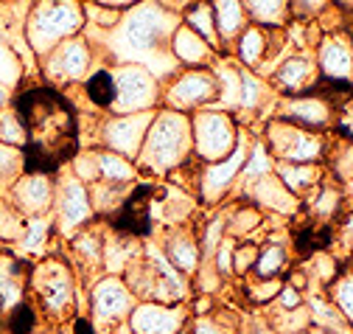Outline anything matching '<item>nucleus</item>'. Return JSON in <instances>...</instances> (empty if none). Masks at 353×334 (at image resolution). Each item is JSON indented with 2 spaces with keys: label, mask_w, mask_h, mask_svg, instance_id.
<instances>
[{
  "label": "nucleus",
  "mask_w": 353,
  "mask_h": 334,
  "mask_svg": "<svg viewBox=\"0 0 353 334\" xmlns=\"http://www.w3.org/2000/svg\"><path fill=\"white\" fill-rule=\"evenodd\" d=\"M183 23L176 12H168L157 0H141V3L129 6L118 26L112 31H99L84 26V37L93 43L96 54L107 57L112 65H143L146 70L154 73V79L168 81L180 65L171 57V34Z\"/></svg>",
  "instance_id": "1"
},
{
  "label": "nucleus",
  "mask_w": 353,
  "mask_h": 334,
  "mask_svg": "<svg viewBox=\"0 0 353 334\" xmlns=\"http://www.w3.org/2000/svg\"><path fill=\"white\" fill-rule=\"evenodd\" d=\"M26 132V172L51 175L76 155L79 118L57 88H28L12 107Z\"/></svg>",
  "instance_id": "2"
},
{
  "label": "nucleus",
  "mask_w": 353,
  "mask_h": 334,
  "mask_svg": "<svg viewBox=\"0 0 353 334\" xmlns=\"http://www.w3.org/2000/svg\"><path fill=\"white\" fill-rule=\"evenodd\" d=\"M191 157H194L191 115L168 110V107H157L154 118L149 124V132L143 138L141 155L135 160L138 172L168 177L171 172H176Z\"/></svg>",
  "instance_id": "3"
},
{
  "label": "nucleus",
  "mask_w": 353,
  "mask_h": 334,
  "mask_svg": "<svg viewBox=\"0 0 353 334\" xmlns=\"http://www.w3.org/2000/svg\"><path fill=\"white\" fill-rule=\"evenodd\" d=\"M84 9L81 0H31L26 17V43L34 57H46L62 39L81 34Z\"/></svg>",
  "instance_id": "4"
},
{
  "label": "nucleus",
  "mask_w": 353,
  "mask_h": 334,
  "mask_svg": "<svg viewBox=\"0 0 353 334\" xmlns=\"http://www.w3.org/2000/svg\"><path fill=\"white\" fill-rule=\"evenodd\" d=\"M28 289L37 301L34 306L39 309V315H46L57 323L70 317L76 309V273H73L70 262H65L59 256L31 264Z\"/></svg>",
  "instance_id": "5"
},
{
  "label": "nucleus",
  "mask_w": 353,
  "mask_h": 334,
  "mask_svg": "<svg viewBox=\"0 0 353 334\" xmlns=\"http://www.w3.org/2000/svg\"><path fill=\"white\" fill-rule=\"evenodd\" d=\"M331 138H334L331 132H312L281 118L267 121V127L261 132V141L267 144L270 155L278 163H323L325 166Z\"/></svg>",
  "instance_id": "6"
},
{
  "label": "nucleus",
  "mask_w": 353,
  "mask_h": 334,
  "mask_svg": "<svg viewBox=\"0 0 353 334\" xmlns=\"http://www.w3.org/2000/svg\"><path fill=\"white\" fill-rule=\"evenodd\" d=\"M241 138V124L233 112L205 107L191 115V141L194 157L199 163H216L228 157Z\"/></svg>",
  "instance_id": "7"
},
{
  "label": "nucleus",
  "mask_w": 353,
  "mask_h": 334,
  "mask_svg": "<svg viewBox=\"0 0 353 334\" xmlns=\"http://www.w3.org/2000/svg\"><path fill=\"white\" fill-rule=\"evenodd\" d=\"M219 96V81L210 68H180L168 81H163L160 107L194 115L196 110L213 107Z\"/></svg>",
  "instance_id": "8"
},
{
  "label": "nucleus",
  "mask_w": 353,
  "mask_h": 334,
  "mask_svg": "<svg viewBox=\"0 0 353 334\" xmlns=\"http://www.w3.org/2000/svg\"><path fill=\"white\" fill-rule=\"evenodd\" d=\"M96 48L84 34L68 37L57 48H51L46 57H39V68L51 85L68 88V85H81L96 68Z\"/></svg>",
  "instance_id": "9"
},
{
  "label": "nucleus",
  "mask_w": 353,
  "mask_h": 334,
  "mask_svg": "<svg viewBox=\"0 0 353 334\" xmlns=\"http://www.w3.org/2000/svg\"><path fill=\"white\" fill-rule=\"evenodd\" d=\"M112 79H115V99L110 112L112 115H126V112H149L160 107L163 85L160 79H154L152 70L143 65H110Z\"/></svg>",
  "instance_id": "10"
},
{
  "label": "nucleus",
  "mask_w": 353,
  "mask_h": 334,
  "mask_svg": "<svg viewBox=\"0 0 353 334\" xmlns=\"http://www.w3.org/2000/svg\"><path fill=\"white\" fill-rule=\"evenodd\" d=\"M250 135L247 130L241 127V138L236 144V149L216 160V163H202L199 169V180H196V194H199V202L208 205V208H219L236 188H239V180H241V169H244V160H247V152H250Z\"/></svg>",
  "instance_id": "11"
},
{
  "label": "nucleus",
  "mask_w": 353,
  "mask_h": 334,
  "mask_svg": "<svg viewBox=\"0 0 353 334\" xmlns=\"http://www.w3.org/2000/svg\"><path fill=\"white\" fill-rule=\"evenodd\" d=\"M138 298L121 275H101L90 284V323L96 334H110L115 326L126 323Z\"/></svg>",
  "instance_id": "12"
},
{
  "label": "nucleus",
  "mask_w": 353,
  "mask_h": 334,
  "mask_svg": "<svg viewBox=\"0 0 353 334\" xmlns=\"http://www.w3.org/2000/svg\"><path fill=\"white\" fill-rule=\"evenodd\" d=\"M152 118H154V110H149V112H126V115L107 112L99 121V132H96L99 149H110V152H115V155H121L126 160H138Z\"/></svg>",
  "instance_id": "13"
},
{
  "label": "nucleus",
  "mask_w": 353,
  "mask_h": 334,
  "mask_svg": "<svg viewBox=\"0 0 353 334\" xmlns=\"http://www.w3.org/2000/svg\"><path fill=\"white\" fill-rule=\"evenodd\" d=\"M96 222V211L90 205V191L76 177L68 175L57 183V197H54V233L62 239H70L81 228Z\"/></svg>",
  "instance_id": "14"
},
{
  "label": "nucleus",
  "mask_w": 353,
  "mask_h": 334,
  "mask_svg": "<svg viewBox=\"0 0 353 334\" xmlns=\"http://www.w3.org/2000/svg\"><path fill=\"white\" fill-rule=\"evenodd\" d=\"M272 118L289 121L294 127L312 130V132H331L334 118H336V104L331 96H317V93L278 96Z\"/></svg>",
  "instance_id": "15"
},
{
  "label": "nucleus",
  "mask_w": 353,
  "mask_h": 334,
  "mask_svg": "<svg viewBox=\"0 0 353 334\" xmlns=\"http://www.w3.org/2000/svg\"><path fill=\"white\" fill-rule=\"evenodd\" d=\"M317 70L325 81L334 85H347L353 81V37L347 28L323 31L312 48Z\"/></svg>",
  "instance_id": "16"
},
{
  "label": "nucleus",
  "mask_w": 353,
  "mask_h": 334,
  "mask_svg": "<svg viewBox=\"0 0 353 334\" xmlns=\"http://www.w3.org/2000/svg\"><path fill=\"white\" fill-rule=\"evenodd\" d=\"M188 304H157V301H138L129 312L126 326L135 334H183L191 323Z\"/></svg>",
  "instance_id": "17"
},
{
  "label": "nucleus",
  "mask_w": 353,
  "mask_h": 334,
  "mask_svg": "<svg viewBox=\"0 0 353 334\" xmlns=\"http://www.w3.org/2000/svg\"><path fill=\"white\" fill-rule=\"evenodd\" d=\"M267 79L278 96H300L320 85V70L312 51H289Z\"/></svg>",
  "instance_id": "18"
},
{
  "label": "nucleus",
  "mask_w": 353,
  "mask_h": 334,
  "mask_svg": "<svg viewBox=\"0 0 353 334\" xmlns=\"http://www.w3.org/2000/svg\"><path fill=\"white\" fill-rule=\"evenodd\" d=\"M241 199H247V202H252L255 208H261V211L267 214V217L272 214V217H283V219L297 217L300 208H303V199L294 197V194L278 180L275 172H272V175H263V177H258V180L244 183V186H241Z\"/></svg>",
  "instance_id": "19"
},
{
  "label": "nucleus",
  "mask_w": 353,
  "mask_h": 334,
  "mask_svg": "<svg viewBox=\"0 0 353 334\" xmlns=\"http://www.w3.org/2000/svg\"><path fill=\"white\" fill-rule=\"evenodd\" d=\"M104 239H107V230L93 222L68 239L73 273L79 278H90V284L104 273Z\"/></svg>",
  "instance_id": "20"
},
{
  "label": "nucleus",
  "mask_w": 353,
  "mask_h": 334,
  "mask_svg": "<svg viewBox=\"0 0 353 334\" xmlns=\"http://www.w3.org/2000/svg\"><path fill=\"white\" fill-rule=\"evenodd\" d=\"M54 197H57V183L51 180V175L42 172H26L12 186V205L26 219L48 217L54 211Z\"/></svg>",
  "instance_id": "21"
},
{
  "label": "nucleus",
  "mask_w": 353,
  "mask_h": 334,
  "mask_svg": "<svg viewBox=\"0 0 353 334\" xmlns=\"http://www.w3.org/2000/svg\"><path fill=\"white\" fill-rule=\"evenodd\" d=\"M163 256L168 259V264L183 273L185 278H191L202 262V247H199V236L191 225H174V228H165L163 239L157 242Z\"/></svg>",
  "instance_id": "22"
},
{
  "label": "nucleus",
  "mask_w": 353,
  "mask_h": 334,
  "mask_svg": "<svg viewBox=\"0 0 353 334\" xmlns=\"http://www.w3.org/2000/svg\"><path fill=\"white\" fill-rule=\"evenodd\" d=\"M278 93L270 85L267 76H261L258 70H247L241 68V93H239V107H236V118H255L267 110H275Z\"/></svg>",
  "instance_id": "23"
},
{
  "label": "nucleus",
  "mask_w": 353,
  "mask_h": 334,
  "mask_svg": "<svg viewBox=\"0 0 353 334\" xmlns=\"http://www.w3.org/2000/svg\"><path fill=\"white\" fill-rule=\"evenodd\" d=\"M168 48H171V57L176 59L180 68H210L213 59L219 57V51L213 46H208L205 39L196 31H191L185 23H180L174 28Z\"/></svg>",
  "instance_id": "24"
},
{
  "label": "nucleus",
  "mask_w": 353,
  "mask_h": 334,
  "mask_svg": "<svg viewBox=\"0 0 353 334\" xmlns=\"http://www.w3.org/2000/svg\"><path fill=\"white\" fill-rule=\"evenodd\" d=\"M345 205H347L345 188H342L336 180H331V177H325L312 194L303 199V208H305L308 217H312L317 225H331V222H336V219L342 217V211H345Z\"/></svg>",
  "instance_id": "25"
},
{
  "label": "nucleus",
  "mask_w": 353,
  "mask_h": 334,
  "mask_svg": "<svg viewBox=\"0 0 353 334\" xmlns=\"http://www.w3.org/2000/svg\"><path fill=\"white\" fill-rule=\"evenodd\" d=\"M28 275H31V264L0 253V309H14L26 301V289H28Z\"/></svg>",
  "instance_id": "26"
},
{
  "label": "nucleus",
  "mask_w": 353,
  "mask_h": 334,
  "mask_svg": "<svg viewBox=\"0 0 353 334\" xmlns=\"http://www.w3.org/2000/svg\"><path fill=\"white\" fill-rule=\"evenodd\" d=\"M143 253L141 236L129 230H107L104 239V275H123V270Z\"/></svg>",
  "instance_id": "27"
},
{
  "label": "nucleus",
  "mask_w": 353,
  "mask_h": 334,
  "mask_svg": "<svg viewBox=\"0 0 353 334\" xmlns=\"http://www.w3.org/2000/svg\"><path fill=\"white\" fill-rule=\"evenodd\" d=\"M275 175L300 199H305L328 177L323 163H278V160H275Z\"/></svg>",
  "instance_id": "28"
},
{
  "label": "nucleus",
  "mask_w": 353,
  "mask_h": 334,
  "mask_svg": "<svg viewBox=\"0 0 353 334\" xmlns=\"http://www.w3.org/2000/svg\"><path fill=\"white\" fill-rule=\"evenodd\" d=\"M210 9L219 31V43H222V54H228L230 46L236 43V37L250 26L244 0H210Z\"/></svg>",
  "instance_id": "29"
},
{
  "label": "nucleus",
  "mask_w": 353,
  "mask_h": 334,
  "mask_svg": "<svg viewBox=\"0 0 353 334\" xmlns=\"http://www.w3.org/2000/svg\"><path fill=\"white\" fill-rule=\"evenodd\" d=\"M292 267V250L286 242L267 239L258 247V259L247 278H283Z\"/></svg>",
  "instance_id": "30"
},
{
  "label": "nucleus",
  "mask_w": 353,
  "mask_h": 334,
  "mask_svg": "<svg viewBox=\"0 0 353 334\" xmlns=\"http://www.w3.org/2000/svg\"><path fill=\"white\" fill-rule=\"evenodd\" d=\"M132 188H135V183H110V180H96L87 186V191H90V205L96 217H112L118 214L121 208L126 205V199L132 197Z\"/></svg>",
  "instance_id": "31"
},
{
  "label": "nucleus",
  "mask_w": 353,
  "mask_h": 334,
  "mask_svg": "<svg viewBox=\"0 0 353 334\" xmlns=\"http://www.w3.org/2000/svg\"><path fill=\"white\" fill-rule=\"evenodd\" d=\"M225 222H228V236L236 242L252 239L263 225H267V214L255 208L247 199H239L230 211H225Z\"/></svg>",
  "instance_id": "32"
},
{
  "label": "nucleus",
  "mask_w": 353,
  "mask_h": 334,
  "mask_svg": "<svg viewBox=\"0 0 353 334\" xmlns=\"http://www.w3.org/2000/svg\"><path fill=\"white\" fill-rule=\"evenodd\" d=\"M244 12L252 26L261 28H286L289 14V0H244Z\"/></svg>",
  "instance_id": "33"
},
{
  "label": "nucleus",
  "mask_w": 353,
  "mask_h": 334,
  "mask_svg": "<svg viewBox=\"0 0 353 334\" xmlns=\"http://www.w3.org/2000/svg\"><path fill=\"white\" fill-rule=\"evenodd\" d=\"M81 88H84L87 101H93L96 110L110 112L112 99H115V79H112V68L110 65H96L90 70V76L81 81Z\"/></svg>",
  "instance_id": "34"
},
{
  "label": "nucleus",
  "mask_w": 353,
  "mask_h": 334,
  "mask_svg": "<svg viewBox=\"0 0 353 334\" xmlns=\"http://www.w3.org/2000/svg\"><path fill=\"white\" fill-rule=\"evenodd\" d=\"M96 163H99V180H110V183H138V166L135 160H126L110 149H99L96 146Z\"/></svg>",
  "instance_id": "35"
},
{
  "label": "nucleus",
  "mask_w": 353,
  "mask_h": 334,
  "mask_svg": "<svg viewBox=\"0 0 353 334\" xmlns=\"http://www.w3.org/2000/svg\"><path fill=\"white\" fill-rule=\"evenodd\" d=\"M183 23L196 31L208 46H213L219 54H222V43H219V31H216V20H213V9H210V0H196L194 6H188L183 14Z\"/></svg>",
  "instance_id": "36"
},
{
  "label": "nucleus",
  "mask_w": 353,
  "mask_h": 334,
  "mask_svg": "<svg viewBox=\"0 0 353 334\" xmlns=\"http://www.w3.org/2000/svg\"><path fill=\"white\" fill-rule=\"evenodd\" d=\"M325 172L339 186L353 180V141L339 138V135L331 138V149H328V157H325Z\"/></svg>",
  "instance_id": "37"
},
{
  "label": "nucleus",
  "mask_w": 353,
  "mask_h": 334,
  "mask_svg": "<svg viewBox=\"0 0 353 334\" xmlns=\"http://www.w3.org/2000/svg\"><path fill=\"white\" fill-rule=\"evenodd\" d=\"M300 270H303L305 278H308V289H328L331 281L339 275L342 267H339L336 256L325 253V250H317V253L308 259L305 264H300Z\"/></svg>",
  "instance_id": "38"
},
{
  "label": "nucleus",
  "mask_w": 353,
  "mask_h": 334,
  "mask_svg": "<svg viewBox=\"0 0 353 334\" xmlns=\"http://www.w3.org/2000/svg\"><path fill=\"white\" fill-rule=\"evenodd\" d=\"M272 172H275V157L270 155L267 144H263V141H261V135H258V138H252V141H250V152H247L244 169H241L239 188H241L244 183H250V180H258V177L272 175Z\"/></svg>",
  "instance_id": "39"
},
{
  "label": "nucleus",
  "mask_w": 353,
  "mask_h": 334,
  "mask_svg": "<svg viewBox=\"0 0 353 334\" xmlns=\"http://www.w3.org/2000/svg\"><path fill=\"white\" fill-rule=\"evenodd\" d=\"M325 295L336 306V312L345 317V323L353 328V270L350 267H342L339 270V275L325 289Z\"/></svg>",
  "instance_id": "40"
},
{
  "label": "nucleus",
  "mask_w": 353,
  "mask_h": 334,
  "mask_svg": "<svg viewBox=\"0 0 353 334\" xmlns=\"http://www.w3.org/2000/svg\"><path fill=\"white\" fill-rule=\"evenodd\" d=\"M283 286V278H244L241 281V295L244 304L255 306V309H267Z\"/></svg>",
  "instance_id": "41"
},
{
  "label": "nucleus",
  "mask_w": 353,
  "mask_h": 334,
  "mask_svg": "<svg viewBox=\"0 0 353 334\" xmlns=\"http://www.w3.org/2000/svg\"><path fill=\"white\" fill-rule=\"evenodd\" d=\"M267 320L275 328V334H297L312 328V315H308V306H297V309H272L267 306Z\"/></svg>",
  "instance_id": "42"
},
{
  "label": "nucleus",
  "mask_w": 353,
  "mask_h": 334,
  "mask_svg": "<svg viewBox=\"0 0 353 334\" xmlns=\"http://www.w3.org/2000/svg\"><path fill=\"white\" fill-rule=\"evenodd\" d=\"M196 236H199V247H202V259H210V256H213V250L219 247V242H222V239L228 236L225 211L213 214V217H210V219L196 230Z\"/></svg>",
  "instance_id": "43"
},
{
  "label": "nucleus",
  "mask_w": 353,
  "mask_h": 334,
  "mask_svg": "<svg viewBox=\"0 0 353 334\" xmlns=\"http://www.w3.org/2000/svg\"><path fill=\"white\" fill-rule=\"evenodd\" d=\"M20 172H26L23 149L20 146H9V144H0V188L14 186Z\"/></svg>",
  "instance_id": "44"
},
{
  "label": "nucleus",
  "mask_w": 353,
  "mask_h": 334,
  "mask_svg": "<svg viewBox=\"0 0 353 334\" xmlns=\"http://www.w3.org/2000/svg\"><path fill=\"white\" fill-rule=\"evenodd\" d=\"M81 9H84V26L99 28V31H112L121 20V9L112 6H101V3H90V0H81Z\"/></svg>",
  "instance_id": "45"
},
{
  "label": "nucleus",
  "mask_w": 353,
  "mask_h": 334,
  "mask_svg": "<svg viewBox=\"0 0 353 334\" xmlns=\"http://www.w3.org/2000/svg\"><path fill=\"white\" fill-rule=\"evenodd\" d=\"M26 233V217L14 205L0 202V242H17Z\"/></svg>",
  "instance_id": "46"
},
{
  "label": "nucleus",
  "mask_w": 353,
  "mask_h": 334,
  "mask_svg": "<svg viewBox=\"0 0 353 334\" xmlns=\"http://www.w3.org/2000/svg\"><path fill=\"white\" fill-rule=\"evenodd\" d=\"M37 317H39V309H37L31 301H23L20 306H14V309L9 312L6 328H9V334H34Z\"/></svg>",
  "instance_id": "47"
},
{
  "label": "nucleus",
  "mask_w": 353,
  "mask_h": 334,
  "mask_svg": "<svg viewBox=\"0 0 353 334\" xmlns=\"http://www.w3.org/2000/svg\"><path fill=\"white\" fill-rule=\"evenodd\" d=\"M258 242L255 239H244V242H236L233 247V278H247L252 273V264L258 259Z\"/></svg>",
  "instance_id": "48"
},
{
  "label": "nucleus",
  "mask_w": 353,
  "mask_h": 334,
  "mask_svg": "<svg viewBox=\"0 0 353 334\" xmlns=\"http://www.w3.org/2000/svg\"><path fill=\"white\" fill-rule=\"evenodd\" d=\"M331 6L334 0H289V14L300 23H317Z\"/></svg>",
  "instance_id": "49"
},
{
  "label": "nucleus",
  "mask_w": 353,
  "mask_h": 334,
  "mask_svg": "<svg viewBox=\"0 0 353 334\" xmlns=\"http://www.w3.org/2000/svg\"><path fill=\"white\" fill-rule=\"evenodd\" d=\"M20 73H23V62H20V57L0 39V85H14V81L20 79Z\"/></svg>",
  "instance_id": "50"
},
{
  "label": "nucleus",
  "mask_w": 353,
  "mask_h": 334,
  "mask_svg": "<svg viewBox=\"0 0 353 334\" xmlns=\"http://www.w3.org/2000/svg\"><path fill=\"white\" fill-rule=\"evenodd\" d=\"M233 247H236V239L225 236L222 242H219V247L213 250V256H210L213 267L222 273L225 278H233Z\"/></svg>",
  "instance_id": "51"
},
{
  "label": "nucleus",
  "mask_w": 353,
  "mask_h": 334,
  "mask_svg": "<svg viewBox=\"0 0 353 334\" xmlns=\"http://www.w3.org/2000/svg\"><path fill=\"white\" fill-rule=\"evenodd\" d=\"M0 138H3L9 146H26V132H23V124H20L14 110L0 118Z\"/></svg>",
  "instance_id": "52"
},
{
  "label": "nucleus",
  "mask_w": 353,
  "mask_h": 334,
  "mask_svg": "<svg viewBox=\"0 0 353 334\" xmlns=\"http://www.w3.org/2000/svg\"><path fill=\"white\" fill-rule=\"evenodd\" d=\"M334 104H336V101H334ZM334 130L339 132V138H347V141H353V99H345L342 104H336Z\"/></svg>",
  "instance_id": "53"
},
{
  "label": "nucleus",
  "mask_w": 353,
  "mask_h": 334,
  "mask_svg": "<svg viewBox=\"0 0 353 334\" xmlns=\"http://www.w3.org/2000/svg\"><path fill=\"white\" fill-rule=\"evenodd\" d=\"M303 304H305V292H300L297 286H292V284L283 281L278 298H275L270 306H272V309H297V306H303Z\"/></svg>",
  "instance_id": "54"
},
{
  "label": "nucleus",
  "mask_w": 353,
  "mask_h": 334,
  "mask_svg": "<svg viewBox=\"0 0 353 334\" xmlns=\"http://www.w3.org/2000/svg\"><path fill=\"white\" fill-rule=\"evenodd\" d=\"M236 334H275V328L270 326L267 315H252V317H241Z\"/></svg>",
  "instance_id": "55"
},
{
  "label": "nucleus",
  "mask_w": 353,
  "mask_h": 334,
  "mask_svg": "<svg viewBox=\"0 0 353 334\" xmlns=\"http://www.w3.org/2000/svg\"><path fill=\"white\" fill-rule=\"evenodd\" d=\"M336 225H339V242L347 250H353V205H345V211L336 219Z\"/></svg>",
  "instance_id": "56"
},
{
  "label": "nucleus",
  "mask_w": 353,
  "mask_h": 334,
  "mask_svg": "<svg viewBox=\"0 0 353 334\" xmlns=\"http://www.w3.org/2000/svg\"><path fill=\"white\" fill-rule=\"evenodd\" d=\"M157 3L160 6H165L168 12H176V14H183L188 6H194L196 3V0H157Z\"/></svg>",
  "instance_id": "57"
},
{
  "label": "nucleus",
  "mask_w": 353,
  "mask_h": 334,
  "mask_svg": "<svg viewBox=\"0 0 353 334\" xmlns=\"http://www.w3.org/2000/svg\"><path fill=\"white\" fill-rule=\"evenodd\" d=\"M90 3H101V6H112V9H121V12H126L129 6L141 3V0H90Z\"/></svg>",
  "instance_id": "58"
},
{
  "label": "nucleus",
  "mask_w": 353,
  "mask_h": 334,
  "mask_svg": "<svg viewBox=\"0 0 353 334\" xmlns=\"http://www.w3.org/2000/svg\"><path fill=\"white\" fill-rule=\"evenodd\" d=\"M342 14H353V0H334Z\"/></svg>",
  "instance_id": "59"
},
{
  "label": "nucleus",
  "mask_w": 353,
  "mask_h": 334,
  "mask_svg": "<svg viewBox=\"0 0 353 334\" xmlns=\"http://www.w3.org/2000/svg\"><path fill=\"white\" fill-rule=\"evenodd\" d=\"M6 101H9V88L0 85V107H6Z\"/></svg>",
  "instance_id": "60"
},
{
  "label": "nucleus",
  "mask_w": 353,
  "mask_h": 334,
  "mask_svg": "<svg viewBox=\"0 0 353 334\" xmlns=\"http://www.w3.org/2000/svg\"><path fill=\"white\" fill-rule=\"evenodd\" d=\"M347 31H350V37H353V14H347V26H345Z\"/></svg>",
  "instance_id": "61"
},
{
  "label": "nucleus",
  "mask_w": 353,
  "mask_h": 334,
  "mask_svg": "<svg viewBox=\"0 0 353 334\" xmlns=\"http://www.w3.org/2000/svg\"><path fill=\"white\" fill-rule=\"evenodd\" d=\"M297 334H314V331H312V328H305V331H297Z\"/></svg>",
  "instance_id": "62"
},
{
  "label": "nucleus",
  "mask_w": 353,
  "mask_h": 334,
  "mask_svg": "<svg viewBox=\"0 0 353 334\" xmlns=\"http://www.w3.org/2000/svg\"><path fill=\"white\" fill-rule=\"evenodd\" d=\"M347 267H350V270H353V259H350V264H347Z\"/></svg>",
  "instance_id": "63"
},
{
  "label": "nucleus",
  "mask_w": 353,
  "mask_h": 334,
  "mask_svg": "<svg viewBox=\"0 0 353 334\" xmlns=\"http://www.w3.org/2000/svg\"><path fill=\"white\" fill-rule=\"evenodd\" d=\"M0 3H9V0H0Z\"/></svg>",
  "instance_id": "64"
}]
</instances>
